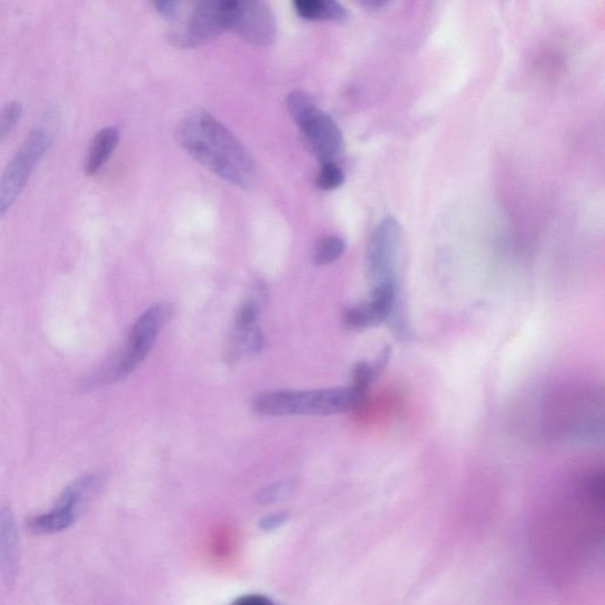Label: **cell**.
<instances>
[{
  "label": "cell",
  "instance_id": "cell-1",
  "mask_svg": "<svg viewBox=\"0 0 605 605\" xmlns=\"http://www.w3.org/2000/svg\"><path fill=\"white\" fill-rule=\"evenodd\" d=\"M177 139L182 149L218 177L238 188H251L255 162L244 144L206 110H194L181 120Z\"/></svg>",
  "mask_w": 605,
  "mask_h": 605
},
{
  "label": "cell",
  "instance_id": "cell-2",
  "mask_svg": "<svg viewBox=\"0 0 605 605\" xmlns=\"http://www.w3.org/2000/svg\"><path fill=\"white\" fill-rule=\"evenodd\" d=\"M365 393L354 386L320 391H276L256 395L253 410L265 416H329L357 409Z\"/></svg>",
  "mask_w": 605,
  "mask_h": 605
},
{
  "label": "cell",
  "instance_id": "cell-3",
  "mask_svg": "<svg viewBox=\"0 0 605 605\" xmlns=\"http://www.w3.org/2000/svg\"><path fill=\"white\" fill-rule=\"evenodd\" d=\"M170 40L180 48H193L205 44L226 30V2L204 0L190 4L171 22Z\"/></svg>",
  "mask_w": 605,
  "mask_h": 605
},
{
  "label": "cell",
  "instance_id": "cell-4",
  "mask_svg": "<svg viewBox=\"0 0 605 605\" xmlns=\"http://www.w3.org/2000/svg\"><path fill=\"white\" fill-rule=\"evenodd\" d=\"M50 139L44 130L37 128L24 140L21 149L9 162L0 177V219H2L18 196L21 195L37 164L49 149Z\"/></svg>",
  "mask_w": 605,
  "mask_h": 605
},
{
  "label": "cell",
  "instance_id": "cell-5",
  "mask_svg": "<svg viewBox=\"0 0 605 605\" xmlns=\"http://www.w3.org/2000/svg\"><path fill=\"white\" fill-rule=\"evenodd\" d=\"M402 228L394 216H386L372 233L366 248V273L374 286L397 283L402 252Z\"/></svg>",
  "mask_w": 605,
  "mask_h": 605
},
{
  "label": "cell",
  "instance_id": "cell-6",
  "mask_svg": "<svg viewBox=\"0 0 605 605\" xmlns=\"http://www.w3.org/2000/svg\"><path fill=\"white\" fill-rule=\"evenodd\" d=\"M171 316L172 307L167 303L155 304L144 311L128 336L124 351L113 373L114 381H120L139 369L151 353L161 329Z\"/></svg>",
  "mask_w": 605,
  "mask_h": 605
},
{
  "label": "cell",
  "instance_id": "cell-7",
  "mask_svg": "<svg viewBox=\"0 0 605 605\" xmlns=\"http://www.w3.org/2000/svg\"><path fill=\"white\" fill-rule=\"evenodd\" d=\"M226 30L253 46L269 47L278 40L279 26L276 17L265 3L238 0L226 2Z\"/></svg>",
  "mask_w": 605,
  "mask_h": 605
},
{
  "label": "cell",
  "instance_id": "cell-8",
  "mask_svg": "<svg viewBox=\"0 0 605 605\" xmlns=\"http://www.w3.org/2000/svg\"><path fill=\"white\" fill-rule=\"evenodd\" d=\"M298 124L301 127L309 151L323 163L334 162L343 152L344 139L341 128L319 107L311 110Z\"/></svg>",
  "mask_w": 605,
  "mask_h": 605
},
{
  "label": "cell",
  "instance_id": "cell-9",
  "mask_svg": "<svg viewBox=\"0 0 605 605\" xmlns=\"http://www.w3.org/2000/svg\"><path fill=\"white\" fill-rule=\"evenodd\" d=\"M397 283L374 286L372 298L345 311L344 321L353 329H369L386 323L396 314L399 306Z\"/></svg>",
  "mask_w": 605,
  "mask_h": 605
},
{
  "label": "cell",
  "instance_id": "cell-10",
  "mask_svg": "<svg viewBox=\"0 0 605 605\" xmlns=\"http://www.w3.org/2000/svg\"><path fill=\"white\" fill-rule=\"evenodd\" d=\"M21 566L20 535L13 512L6 506L0 510V575L8 588L16 584Z\"/></svg>",
  "mask_w": 605,
  "mask_h": 605
},
{
  "label": "cell",
  "instance_id": "cell-11",
  "mask_svg": "<svg viewBox=\"0 0 605 605\" xmlns=\"http://www.w3.org/2000/svg\"><path fill=\"white\" fill-rule=\"evenodd\" d=\"M120 140L118 128L108 127L100 131L90 144L84 172L91 177L97 174L114 153Z\"/></svg>",
  "mask_w": 605,
  "mask_h": 605
},
{
  "label": "cell",
  "instance_id": "cell-12",
  "mask_svg": "<svg viewBox=\"0 0 605 605\" xmlns=\"http://www.w3.org/2000/svg\"><path fill=\"white\" fill-rule=\"evenodd\" d=\"M295 10L306 21L343 23L350 17L347 10L334 0H299Z\"/></svg>",
  "mask_w": 605,
  "mask_h": 605
},
{
  "label": "cell",
  "instance_id": "cell-13",
  "mask_svg": "<svg viewBox=\"0 0 605 605\" xmlns=\"http://www.w3.org/2000/svg\"><path fill=\"white\" fill-rule=\"evenodd\" d=\"M77 520L75 513L57 505L44 515L31 518L28 522V530L31 534L40 536L58 534L69 528Z\"/></svg>",
  "mask_w": 605,
  "mask_h": 605
},
{
  "label": "cell",
  "instance_id": "cell-14",
  "mask_svg": "<svg viewBox=\"0 0 605 605\" xmlns=\"http://www.w3.org/2000/svg\"><path fill=\"white\" fill-rule=\"evenodd\" d=\"M345 252V242L341 236L327 235L319 243L314 260L317 265L333 264Z\"/></svg>",
  "mask_w": 605,
  "mask_h": 605
},
{
  "label": "cell",
  "instance_id": "cell-15",
  "mask_svg": "<svg viewBox=\"0 0 605 605\" xmlns=\"http://www.w3.org/2000/svg\"><path fill=\"white\" fill-rule=\"evenodd\" d=\"M236 333L235 347L238 351L248 355L259 354L262 351L264 340L259 327L254 325L249 329L236 330Z\"/></svg>",
  "mask_w": 605,
  "mask_h": 605
},
{
  "label": "cell",
  "instance_id": "cell-16",
  "mask_svg": "<svg viewBox=\"0 0 605 605\" xmlns=\"http://www.w3.org/2000/svg\"><path fill=\"white\" fill-rule=\"evenodd\" d=\"M345 174L339 164L334 162H325L317 177V186L324 191H333L343 185Z\"/></svg>",
  "mask_w": 605,
  "mask_h": 605
},
{
  "label": "cell",
  "instance_id": "cell-17",
  "mask_svg": "<svg viewBox=\"0 0 605 605\" xmlns=\"http://www.w3.org/2000/svg\"><path fill=\"white\" fill-rule=\"evenodd\" d=\"M288 109L293 120L299 122L311 110L317 107L315 100L304 91H295L288 97Z\"/></svg>",
  "mask_w": 605,
  "mask_h": 605
},
{
  "label": "cell",
  "instance_id": "cell-18",
  "mask_svg": "<svg viewBox=\"0 0 605 605\" xmlns=\"http://www.w3.org/2000/svg\"><path fill=\"white\" fill-rule=\"evenodd\" d=\"M21 117V103L10 102L2 109V112H0V144L9 138Z\"/></svg>",
  "mask_w": 605,
  "mask_h": 605
},
{
  "label": "cell",
  "instance_id": "cell-19",
  "mask_svg": "<svg viewBox=\"0 0 605 605\" xmlns=\"http://www.w3.org/2000/svg\"><path fill=\"white\" fill-rule=\"evenodd\" d=\"M291 491L292 485L289 482L274 483L261 490L256 494V501L264 505L274 504L286 498Z\"/></svg>",
  "mask_w": 605,
  "mask_h": 605
},
{
  "label": "cell",
  "instance_id": "cell-20",
  "mask_svg": "<svg viewBox=\"0 0 605 605\" xmlns=\"http://www.w3.org/2000/svg\"><path fill=\"white\" fill-rule=\"evenodd\" d=\"M256 316H259V307L254 303H246L238 310L235 316L236 330H244L255 325Z\"/></svg>",
  "mask_w": 605,
  "mask_h": 605
},
{
  "label": "cell",
  "instance_id": "cell-21",
  "mask_svg": "<svg viewBox=\"0 0 605 605\" xmlns=\"http://www.w3.org/2000/svg\"><path fill=\"white\" fill-rule=\"evenodd\" d=\"M288 521V512L273 513V515H269L260 522V527L263 531H274L282 527Z\"/></svg>",
  "mask_w": 605,
  "mask_h": 605
},
{
  "label": "cell",
  "instance_id": "cell-22",
  "mask_svg": "<svg viewBox=\"0 0 605 605\" xmlns=\"http://www.w3.org/2000/svg\"><path fill=\"white\" fill-rule=\"evenodd\" d=\"M231 605H276L269 597L251 594L238 597Z\"/></svg>",
  "mask_w": 605,
  "mask_h": 605
},
{
  "label": "cell",
  "instance_id": "cell-23",
  "mask_svg": "<svg viewBox=\"0 0 605 605\" xmlns=\"http://www.w3.org/2000/svg\"><path fill=\"white\" fill-rule=\"evenodd\" d=\"M363 7H365L366 9H371V10H380L386 6H389V3L386 2H364L362 3Z\"/></svg>",
  "mask_w": 605,
  "mask_h": 605
}]
</instances>
